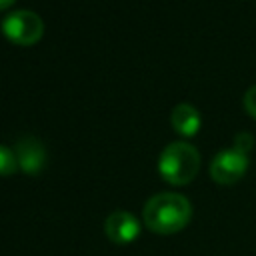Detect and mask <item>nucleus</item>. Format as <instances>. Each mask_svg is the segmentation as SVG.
<instances>
[{
    "instance_id": "1",
    "label": "nucleus",
    "mask_w": 256,
    "mask_h": 256,
    "mask_svg": "<svg viewBox=\"0 0 256 256\" xmlns=\"http://www.w3.org/2000/svg\"><path fill=\"white\" fill-rule=\"evenodd\" d=\"M142 218L154 234H176L192 218V206L186 196L176 192H160L148 198L142 208Z\"/></svg>"
},
{
    "instance_id": "2",
    "label": "nucleus",
    "mask_w": 256,
    "mask_h": 256,
    "mask_svg": "<svg viewBox=\"0 0 256 256\" xmlns=\"http://www.w3.org/2000/svg\"><path fill=\"white\" fill-rule=\"evenodd\" d=\"M200 170V152L188 142H170L158 158L160 176L174 186H184L196 178Z\"/></svg>"
},
{
    "instance_id": "3",
    "label": "nucleus",
    "mask_w": 256,
    "mask_h": 256,
    "mask_svg": "<svg viewBox=\"0 0 256 256\" xmlns=\"http://www.w3.org/2000/svg\"><path fill=\"white\" fill-rule=\"evenodd\" d=\"M2 32L10 42L30 46L42 38L44 22L32 10H16L2 20Z\"/></svg>"
},
{
    "instance_id": "4",
    "label": "nucleus",
    "mask_w": 256,
    "mask_h": 256,
    "mask_svg": "<svg viewBox=\"0 0 256 256\" xmlns=\"http://www.w3.org/2000/svg\"><path fill=\"white\" fill-rule=\"evenodd\" d=\"M248 170V156L238 152L236 148L220 150L210 162V176L214 182L222 186H230L238 182Z\"/></svg>"
},
{
    "instance_id": "5",
    "label": "nucleus",
    "mask_w": 256,
    "mask_h": 256,
    "mask_svg": "<svg viewBox=\"0 0 256 256\" xmlns=\"http://www.w3.org/2000/svg\"><path fill=\"white\" fill-rule=\"evenodd\" d=\"M104 232L110 242L114 244H128L140 234V222L132 212L116 210L108 214L104 222Z\"/></svg>"
},
{
    "instance_id": "6",
    "label": "nucleus",
    "mask_w": 256,
    "mask_h": 256,
    "mask_svg": "<svg viewBox=\"0 0 256 256\" xmlns=\"http://www.w3.org/2000/svg\"><path fill=\"white\" fill-rule=\"evenodd\" d=\"M16 158L18 168L26 174H38L46 162V150L44 144L36 136H22L16 142Z\"/></svg>"
},
{
    "instance_id": "7",
    "label": "nucleus",
    "mask_w": 256,
    "mask_h": 256,
    "mask_svg": "<svg viewBox=\"0 0 256 256\" xmlns=\"http://www.w3.org/2000/svg\"><path fill=\"white\" fill-rule=\"evenodd\" d=\"M170 124H172V128L178 134H182V136H194L200 130L202 118H200V112L192 104L182 102V104L174 106V110L170 114Z\"/></svg>"
},
{
    "instance_id": "8",
    "label": "nucleus",
    "mask_w": 256,
    "mask_h": 256,
    "mask_svg": "<svg viewBox=\"0 0 256 256\" xmlns=\"http://www.w3.org/2000/svg\"><path fill=\"white\" fill-rule=\"evenodd\" d=\"M16 168H18L16 152L0 144V176H10L16 172Z\"/></svg>"
},
{
    "instance_id": "9",
    "label": "nucleus",
    "mask_w": 256,
    "mask_h": 256,
    "mask_svg": "<svg viewBox=\"0 0 256 256\" xmlns=\"http://www.w3.org/2000/svg\"><path fill=\"white\" fill-rule=\"evenodd\" d=\"M252 146H254V136L248 134V132H240V134H236V138H234V146H232V148H236L238 152H242V154L248 156V152L252 150Z\"/></svg>"
},
{
    "instance_id": "10",
    "label": "nucleus",
    "mask_w": 256,
    "mask_h": 256,
    "mask_svg": "<svg viewBox=\"0 0 256 256\" xmlns=\"http://www.w3.org/2000/svg\"><path fill=\"white\" fill-rule=\"evenodd\" d=\"M242 104H244V110L248 112V116H252V118L256 120V84L250 86V88L244 92Z\"/></svg>"
},
{
    "instance_id": "11",
    "label": "nucleus",
    "mask_w": 256,
    "mask_h": 256,
    "mask_svg": "<svg viewBox=\"0 0 256 256\" xmlns=\"http://www.w3.org/2000/svg\"><path fill=\"white\" fill-rule=\"evenodd\" d=\"M12 4H14V0H0V10L8 8V6H12Z\"/></svg>"
}]
</instances>
